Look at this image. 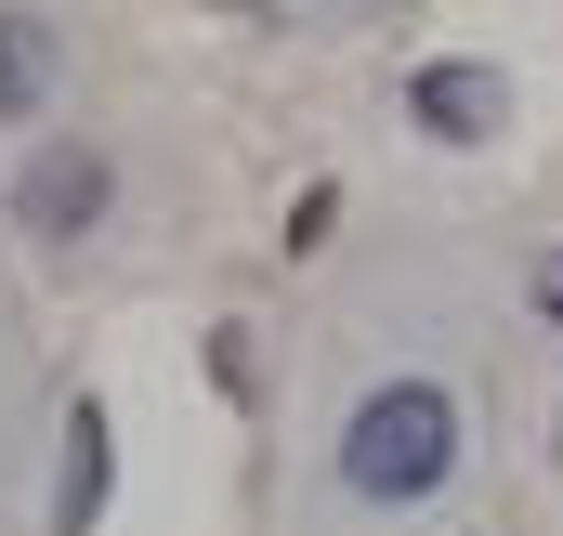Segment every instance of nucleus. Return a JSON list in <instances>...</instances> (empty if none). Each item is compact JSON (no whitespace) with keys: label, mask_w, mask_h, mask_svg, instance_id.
I'll return each instance as SVG.
<instances>
[{"label":"nucleus","mask_w":563,"mask_h":536,"mask_svg":"<svg viewBox=\"0 0 563 536\" xmlns=\"http://www.w3.org/2000/svg\"><path fill=\"white\" fill-rule=\"evenodd\" d=\"M445 471H459V405H445V380H380V393L341 418V484L367 511H420Z\"/></svg>","instance_id":"f257e3e1"},{"label":"nucleus","mask_w":563,"mask_h":536,"mask_svg":"<svg viewBox=\"0 0 563 536\" xmlns=\"http://www.w3.org/2000/svg\"><path fill=\"white\" fill-rule=\"evenodd\" d=\"M106 223V157L92 144H40L13 170V236H92Z\"/></svg>","instance_id":"f03ea898"},{"label":"nucleus","mask_w":563,"mask_h":536,"mask_svg":"<svg viewBox=\"0 0 563 536\" xmlns=\"http://www.w3.org/2000/svg\"><path fill=\"white\" fill-rule=\"evenodd\" d=\"M407 119H420L432 144H485L498 132V66H420V79H407Z\"/></svg>","instance_id":"7ed1b4c3"},{"label":"nucleus","mask_w":563,"mask_h":536,"mask_svg":"<svg viewBox=\"0 0 563 536\" xmlns=\"http://www.w3.org/2000/svg\"><path fill=\"white\" fill-rule=\"evenodd\" d=\"M40 105H53V26L0 13V119H40Z\"/></svg>","instance_id":"20e7f679"},{"label":"nucleus","mask_w":563,"mask_h":536,"mask_svg":"<svg viewBox=\"0 0 563 536\" xmlns=\"http://www.w3.org/2000/svg\"><path fill=\"white\" fill-rule=\"evenodd\" d=\"M92 511H106V418L79 405V418H66V484H53V524L92 536Z\"/></svg>","instance_id":"39448f33"},{"label":"nucleus","mask_w":563,"mask_h":536,"mask_svg":"<svg viewBox=\"0 0 563 536\" xmlns=\"http://www.w3.org/2000/svg\"><path fill=\"white\" fill-rule=\"evenodd\" d=\"M525 301H538V327L563 340V249H538V275H525Z\"/></svg>","instance_id":"423d86ee"}]
</instances>
